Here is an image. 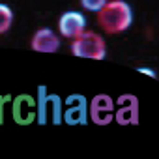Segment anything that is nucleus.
<instances>
[{
  "label": "nucleus",
  "instance_id": "nucleus-1",
  "mask_svg": "<svg viewBox=\"0 0 159 159\" xmlns=\"http://www.w3.org/2000/svg\"><path fill=\"white\" fill-rule=\"evenodd\" d=\"M98 23L107 34L125 32L133 25V10L125 0H107L98 11Z\"/></svg>",
  "mask_w": 159,
  "mask_h": 159
},
{
  "label": "nucleus",
  "instance_id": "nucleus-2",
  "mask_svg": "<svg viewBox=\"0 0 159 159\" xmlns=\"http://www.w3.org/2000/svg\"><path fill=\"white\" fill-rule=\"evenodd\" d=\"M71 52L79 58H92V60H105L107 45L103 36L92 30H84L77 38L71 39Z\"/></svg>",
  "mask_w": 159,
  "mask_h": 159
},
{
  "label": "nucleus",
  "instance_id": "nucleus-3",
  "mask_svg": "<svg viewBox=\"0 0 159 159\" xmlns=\"http://www.w3.org/2000/svg\"><path fill=\"white\" fill-rule=\"evenodd\" d=\"M114 109L116 103L109 94H98L90 99L88 116L96 125H109L114 120Z\"/></svg>",
  "mask_w": 159,
  "mask_h": 159
},
{
  "label": "nucleus",
  "instance_id": "nucleus-4",
  "mask_svg": "<svg viewBox=\"0 0 159 159\" xmlns=\"http://www.w3.org/2000/svg\"><path fill=\"white\" fill-rule=\"evenodd\" d=\"M114 120L120 125H137L139 124V99L133 94H124L116 101Z\"/></svg>",
  "mask_w": 159,
  "mask_h": 159
},
{
  "label": "nucleus",
  "instance_id": "nucleus-5",
  "mask_svg": "<svg viewBox=\"0 0 159 159\" xmlns=\"http://www.w3.org/2000/svg\"><path fill=\"white\" fill-rule=\"evenodd\" d=\"M60 36L66 39H73L86 30V17L81 11H64L58 19Z\"/></svg>",
  "mask_w": 159,
  "mask_h": 159
},
{
  "label": "nucleus",
  "instance_id": "nucleus-6",
  "mask_svg": "<svg viewBox=\"0 0 159 159\" xmlns=\"http://www.w3.org/2000/svg\"><path fill=\"white\" fill-rule=\"evenodd\" d=\"M64 120L69 125H79L88 122V101L83 96H69L67 109L64 112Z\"/></svg>",
  "mask_w": 159,
  "mask_h": 159
},
{
  "label": "nucleus",
  "instance_id": "nucleus-7",
  "mask_svg": "<svg viewBox=\"0 0 159 159\" xmlns=\"http://www.w3.org/2000/svg\"><path fill=\"white\" fill-rule=\"evenodd\" d=\"M30 47L38 52H56L60 49V36L51 28H39L30 39Z\"/></svg>",
  "mask_w": 159,
  "mask_h": 159
},
{
  "label": "nucleus",
  "instance_id": "nucleus-8",
  "mask_svg": "<svg viewBox=\"0 0 159 159\" xmlns=\"http://www.w3.org/2000/svg\"><path fill=\"white\" fill-rule=\"evenodd\" d=\"M13 25V11L8 4H0V34H6Z\"/></svg>",
  "mask_w": 159,
  "mask_h": 159
},
{
  "label": "nucleus",
  "instance_id": "nucleus-9",
  "mask_svg": "<svg viewBox=\"0 0 159 159\" xmlns=\"http://www.w3.org/2000/svg\"><path fill=\"white\" fill-rule=\"evenodd\" d=\"M47 105H49L47 92L43 86H39L38 88V122L39 124H45V120H47Z\"/></svg>",
  "mask_w": 159,
  "mask_h": 159
},
{
  "label": "nucleus",
  "instance_id": "nucleus-10",
  "mask_svg": "<svg viewBox=\"0 0 159 159\" xmlns=\"http://www.w3.org/2000/svg\"><path fill=\"white\" fill-rule=\"evenodd\" d=\"M107 4V0H81V6L84 8V10H88V11H99L103 6Z\"/></svg>",
  "mask_w": 159,
  "mask_h": 159
},
{
  "label": "nucleus",
  "instance_id": "nucleus-11",
  "mask_svg": "<svg viewBox=\"0 0 159 159\" xmlns=\"http://www.w3.org/2000/svg\"><path fill=\"white\" fill-rule=\"evenodd\" d=\"M139 71H140V73H144V75L155 77V71H153V69H148V67H139Z\"/></svg>",
  "mask_w": 159,
  "mask_h": 159
}]
</instances>
